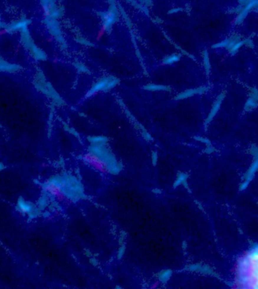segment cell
<instances>
[{
  "instance_id": "obj_29",
  "label": "cell",
  "mask_w": 258,
  "mask_h": 289,
  "mask_svg": "<svg viewBox=\"0 0 258 289\" xmlns=\"http://www.w3.org/2000/svg\"><path fill=\"white\" fill-rule=\"evenodd\" d=\"M158 161V154L157 152H152V165L156 166Z\"/></svg>"
},
{
  "instance_id": "obj_18",
  "label": "cell",
  "mask_w": 258,
  "mask_h": 289,
  "mask_svg": "<svg viewBox=\"0 0 258 289\" xmlns=\"http://www.w3.org/2000/svg\"><path fill=\"white\" fill-rule=\"evenodd\" d=\"M257 106V101H256L251 97H249L248 100L246 101L245 106H244V110L250 111L251 109H255Z\"/></svg>"
},
{
  "instance_id": "obj_10",
  "label": "cell",
  "mask_w": 258,
  "mask_h": 289,
  "mask_svg": "<svg viewBox=\"0 0 258 289\" xmlns=\"http://www.w3.org/2000/svg\"><path fill=\"white\" fill-rule=\"evenodd\" d=\"M36 206V205L33 204V202L25 201L24 200V198L21 197H20L18 198V200H17V207H18L19 210H21L23 212L29 214L30 212H32V210Z\"/></svg>"
},
{
  "instance_id": "obj_7",
  "label": "cell",
  "mask_w": 258,
  "mask_h": 289,
  "mask_svg": "<svg viewBox=\"0 0 258 289\" xmlns=\"http://www.w3.org/2000/svg\"><path fill=\"white\" fill-rule=\"evenodd\" d=\"M224 97H225V94H224V93H222V94H221L218 96V97L217 98L216 101L214 102V105H213V106H212L211 112L209 113L208 117L207 120H206V121H205V124H208L209 122H211V120L214 117V116L217 114V112H218L220 108H221V103H222L223 100H224Z\"/></svg>"
},
{
  "instance_id": "obj_36",
  "label": "cell",
  "mask_w": 258,
  "mask_h": 289,
  "mask_svg": "<svg viewBox=\"0 0 258 289\" xmlns=\"http://www.w3.org/2000/svg\"><path fill=\"white\" fill-rule=\"evenodd\" d=\"M152 191H153L154 193H156V194H161V192H162V191H161L160 190H159V189H154Z\"/></svg>"
},
{
  "instance_id": "obj_32",
  "label": "cell",
  "mask_w": 258,
  "mask_h": 289,
  "mask_svg": "<svg viewBox=\"0 0 258 289\" xmlns=\"http://www.w3.org/2000/svg\"><path fill=\"white\" fill-rule=\"evenodd\" d=\"M90 262H91V264H93L94 266H98V260H96L94 258H91L90 259Z\"/></svg>"
},
{
  "instance_id": "obj_11",
  "label": "cell",
  "mask_w": 258,
  "mask_h": 289,
  "mask_svg": "<svg viewBox=\"0 0 258 289\" xmlns=\"http://www.w3.org/2000/svg\"><path fill=\"white\" fill-rule=\"evenodd\" d=\"M143 88L146 90H149V91H162V90H166V91H169L171 90V87L166 85H162V84H146L145 86L143 87Z\"/></svg>"
},
{
  "instance_id": "obj_4",
  "label": "cell",
  "mask_w": 258,
  "mask_h": 289,
  "mask_svg": "<svg viewBox=\"0 0 258 289\" xmlns=\"http://www.w3.org/2000/svg\"><path fill=\"white\" fill-rule=\"evenodd\" d=\"M116 11L113 5H112L110 8V11L108 14H103L102 17L103 21V29L105 30H109L115 21H116Z\"/></svg>"
},
{
  "instance_id": "obj_14",
  "label": "cell",
  "mask_w": 258,
  "mask_h": 289,
  "mask_svg": "<svg viewBox=\"0 0 258 289\" xmlns=\"http://www.w3.org/2000/svg\"><path fill=\"white\" fill-rule=\"evenodd\" d=\"M171 275H172V271L171 270H163L159 273L158 278H159V282L165 284V283H167V281L171 279Z\"/></svg>"
},
{
  "instance_id": "obj_13",
  "label": "cell",
  "mask_w": 258,
  "mask_h": 289,
  "mask_svg": "<svg viewBox=\"0 0 258 289\" xmlns=\"http://www.w3.org/2000/svg\"><path fill=\"white\" fill-rule=\"evenodd\" d=\"M48 199H49V198H48V192H47L46 190H44V192H43V194H42V196L40 197V199H39V200H38V202H37L38 207L41 209V211L42 210H44V209L48 206Z\"/></svg>"
},
{
  "instance_id": "obj_30",
  "label": "cell",
  "mask_w": 258,
  "mask_h": 289,
  "mask_svg": "<svg viewBox=\"0 0 258 289\" xmlns=\"http://www.w3.org/2000/svg\"><path fill=\"white\" fill-rule=\"evenodd\" d=\"M244 41V44L248 47L250 48H254V44H253V41L251 40V39H246L243 40Z\"/></svg>"
},
{
  "instance_id": "obj_15",
  "label": "cell",
  "mask_w": 258,
  "mask_h": 289,
  "mask_svg": "<svg viewBox=\"0 0 258 289\" xmlns=\"http://www.w3.org/2000/svg\"><path fill=\"white\" fill-rule=\"evenodd\" d=\"M188 178V175L186 173H183V172H180L178 173V177H177V179L175 181V183H174V188H176L177 187L180 186V185H183V183L184 182H186V179Z\"/></svg>"
},
{
  "instance_id": "obj_35",
  "label": "cell",
  "mask_w": 258,
  "mask_h": 289,
  "mask_svg": "<svg viewBox=\"0 0 258 289\" xmlns=\"http://www.w3.org/2000/svg\"><path fill=\"white\" fill-rule=\"evenodd\" d=\"M5 168V165H4L3 163H0V171H2V170H3Z\"/></svg>"
},
{
  "instance_id": "obj_24",
  "label": "cell",
  "mask_w": 258,
  "mask_h": 289,
  "mask_svg": "<svg viewBox=\"0 0 258 289\" xmlns=\"http://www.w3.org/2000/svg\"><path fill=\"white\" fill-rule=\"evenodd\" d=\"M76 41L79 43H80V44H84V45L94 46V44H93L92 43L90 42V41H88V40H86V39H84V38L82 37V36H78V37L76 38Z\"/></svg>"
},
{
  "instance_id": "obj_23",
  "label": "cell",
  "mask_w": 258,
  "mask_h": 289,
  "mask_svg": "<svg viewBox=\"0 0 258 289\" xmlns=\"http://www.w3.org/2000/svg\"><path fill=\"white\" fill-rule=\"evenodd\" d=\"M229 43V39H226L222 41H220L218 43H216L212 46V48H226Z\"/></svg>"
},
{
  "instance_id": "obj_5",
  "label": "cell",
  "mask_w": 258,
  "mask_h": 289,
  "mask_svg": "<svg viewBox=\"0 0 258 289\" xmlns=\"http://www.w3.org/2000/svg\"><path fill=\"white\" fill-rule=\"evenodd\" d=\"M112 78H113V76H109V77H104V78H102L101 79H100L98 82H96V83L94 84V86L91 87V90H89L88 93L86 94V97H90L91 96L95 94L97 92L104 90V88L106 87V85H107L108 82L111 80Z\"/></svg>"
},
{
  "instance_id": "obj_16",
  "label": "cell",
  "mask_w": 258,
  "mask_h": 289,
  "mask_svg": "<svg viewBox=\"0 0 258 289\" xmlns=\"http://www.w3.org/2000/svg\"><path fill=\"white\" fill-rule=\"evenodd\" d=\"M203 63H204V67H205V71H206V73L207 75H208L210 74V71H211V63H210V60H209V56H208V52L206 50L203 51Z\"/></svg>"
},
{
  "instance_id": "obj_28",
  "label": "cell",
  "mask_w": 258,
  "mask_h": 289,
  "mask_svg": "<svg viewBox=\"0 0 258 289\" xmlns=\"http://www.w3.org/2000/svg\"><path fill=\"white\" fill-rule=\"evenodd\" d=\"M141 130H142V135H143V136H144V138L146 140H147V141H152V140H153V139H152V136H150V134H149V133H148L144 128V129H142Z\"/></svg>"
},
{
  "instance_id": "obj_31",
  "label": "cell",
  "mask_w": 258,
  "mask_h": 289,
  "mask_svg": "<svg viewBox=\"0 0 258 289\" xmlns=\"http://www.w3.org/2000/svg\"><path fill=\"white\" fill-rule=\"evenodd\" d=\"M195 139L196 140H198L200 142H205L206 144H210V142L207 139H204V138H201V137H195Z\"/></svg>"
},
{
  "instance_id": "obj_27",
  "label": "cell",
  "mask_w": 258,
  "mask_h": 289,
  "mask_svg": "<svg viewBox=\"0 0 258 289\" xmlns=\"http://www.w3.org/2000/svg\"><path fill=\"white\" fill-rule=\"evenodd\" d=\"M125 252V244L122 243L121 244V246H120L118 252V259H121V258L123 257L124 254Z\"/></svg>"
},
{
  "instance_id": "obj_25",
  "label": "cell",
  "mask_w": 258,
  "mask_h": 289,
  "mask_svg": "<svg viewBox=\"0 0 258 289\" xmlns=\"http://www.w3.org/2000/svg\"><path fill=\"white\" fill-rule=\"evenodd\" d=\"M250 97L253 98L256 101L258 102V90L256 87H252L251 88V93H250Z\"/></svg>"
},
{
  "instance_id": "obj_3",
  "label": "cell",
  "mask_w": 258,
  "mask_h": 289,
  "mask_svg": "<svg viewBox=\"0 0 258 289\" xmlns=\"http://www.w3.org/2000/svg\"><path fill=\"white\" fill-rule=\"evenodd\" d=\"M89 154L95 156L104 165L106 170L112 175H118L123 166L117 161L115 155L106 147V144H92L88 147Z\"/></svg>"
},
{
  "instance_id": "obj_2",
  "label": "cell",
  "mask_w": 258,
  "mask_h": 289,
  "mask_svg": "<svg viewBox=\"0 0 258 289\" xmlns=\"http://www.w3.org/2000/svg\"><path fill=\"white\" fill-rule=\"evenodd\" d=\"M43 187L51 194L60 193L74 202L86 197L81 182L75 176L69 174L53 176Z\"/></svg>"
},
{
  "instance_id": "obj_17",
  "label": "cell",
  "mask_w": 258,
  "mask_h": 289,
  "mask_svg": "<svg viewBox=\"0 0 258 289\" xmlns=\"http://www.w3.org/2000/svg\"><path fill=\"white\" fill-rule=\"evenodd\" d=\"M180 59V54H173L171 56H168L165 57L163 60V64L171 65L173 63L178 62Z\"/></svg>"
},
{
  "instance_id": "obj_33",
  "label": "cell",
  "mask_w": 258,
  "mask_h": 289,
  "mask_svg": "<svg viewBox=\"0 0 258 289\" xmlns=\"http://www.w3.org/2000/svg\"><path fill=\"white\" fill-rule=\"evenodd\" d=\"M180 10H181V9H172V10L169 11V12H168V14H174V13H177V12L180 11Z\"/></svg>"
},
{
  "instance_id": "obj_21",
  "label": "cell",
  "mask_w": 258,
  "mask_h": 289,
  "mask_svg": "<svg viewBox=\"0 0 258 289\" xmlns=\"http://www.w3.org/2000/svg\"><path fill=\"white\" fill-rule=\"evenodd\" d=\"M41 215H42L41 209L38 207V206H36V207L32 210V212H30L28 214V215H29V219H33V218L39 217V216Z\"/></svg>"
},
{
  "instance_id": "obj_19",
  "label": "cell",
  "mask_w": 258,
  "mask_h": 289,
  "mask_svg": "<svg viewBox=\"0 0 258 289\" xmlns=\"http://www.w3.org/2000/svg\"><path fill=\"white\" fill-rule=\"evenodd\" d=\"M119 78H115V77H113L111 80L108 82L107 85H106V87L104 88L103 91H108V90H110V89H113V87H116L117 84H119Z\"/></svg>"
},
{
  "instance_id": "obj_20",
  "label": "cell",
  "mask_w": 258,
  "mask_h": 289,
  "mask_svg": "<svg viewBox=\"0 0 258 289\" xmlns=\"http://www.w3.org/2000/svg\"><path fill=\"white\" fill-rule=\"evenodd\" d=\"M74 66H75V68L77 69V70L79 72H82V73H88L90 74V71H89L88 69L82 63H79V62H75L74 63Z\"/></svg>"
},
{
  "instance_id": "obj_8",
  "label": "cell",
  "mask_w": 258,
  "mask_h": 289,
  "mask_svg": "<svg viewBox=\"0 0 258 289\" xmlns=\"http://www.w3.org/2000/svg\"><path fill=\"white\" fill-rule=\"evenodd\" d=\"M84 160H86V162H88V163L91 164L94 167H95L97 170H100L101 172H105L106 171V168H105L103 163L98 158H97L94 155H91V154H88V155L84 157Z\"/></svg>"
},
{
  "instance_id": "obj_26",
  "label": "cell",
  "mask_w": 258,
  "mask_h": 289,
  "mask_svg": "<svg viewBox=\"0 0 258 289\" xmlns=\"http://www.w3.org/2000/svg\"><path fill=\"white\" fill-rule=\"evenodd\" d=\"M64 128H65V129H67V130L68 131L69 133H70L71 134H73V136H75V137L78 138L79 139H80V136H79V134L77 133L76 130H75V129H73V128H71V127H69L67 126V125H65Z\"/></svg>"
},
{
  "instance_id": "obj_22",
  "label": "cell",
  "mask_w": 258,
  "mask_h": 289,
  "mask_svg": "<svg viewBox=\"0 0 258 289\" xmlns=\"http://www.w3.org/2000/svg\"><path fill=\"white\" fill-rule=\"evenodd\" d=\"M243 44H244V41H243V40H240L239 41L236 42V44H234V46H233V48H231V49L229 51V53H230L232 55H234L235 54H236V52L239 51V49L241 48Z\"/></svg>"
},
{
  "instance_id": "obj_1",
  "label": "cell",
  "mask_w": 258,
  "mask_h": 289,
  "mask_svg": "<svg viewBox=\"0 0 258 289\" xmlns=\"http://www.w3.org/2000/svg\"><path fill=\"white\" fill-rule=\"evenodd\" d=\"M236 279L240 287L258 288V245L251 248L239 259Z\"/></svg>"
},
{
  "instance_id": "obj_6",
  "label": "cell",
  "mask_w": 258,
  "mask_h": 289,
  "mask_svg": "<svg viewBox=\"0 0 258 289\" xmlns=\"http://www.w3.org/2000/svg\"><path fill=\"white\" fill-rule=\"evenodd\" d=\"M206 90H207V87H200L198 88L186 90L185 91L180 93V94H179L178 95H177V97H175V99L176 100H180V99H187L189 97H193V96L195 95V94H203Z\"/></svg>"
},
{
  "instance_id": "obj_12",
  "label": "cell",
  "mask_w": 258,
  "mask_h": 289,
  "mask_svg": "<svg viewBox=\"0 0 258 289\" xmlns=\"http://www.w3.org/2000/svg\"><path fill=\"white\" fill-rule=\"evenodd\" d=\"M88 140L92 144H107L108 138L106 136H89L88 137Z\"/></svg>"
},
{
  "instance_id": "obj_9",
  "label": "cell",
  "mask_w": 258,
  "mask_h": 289,
  "mask_svg": "<svg viewBox=\"0 0 258 289\" xmlns=\"http://www.w3.org/2000/svg\"><path fill=\"white\" fill-rule=\"evenodd\" d=\"M256 6H258V0H253L251 1V2L246 5L245 8L243 9L241 11L239 15H238L237 19H236V24H240L243 21H244V17H246V15L248 14V11H249L251 9H253L254 7H256Z\"/></svg>"
},
{
  "instance_id": "obj_34",
  "label": "cell",
  "mask_w": 258,
  "mask_h": 289,
  "mask_svg": "<svg viewBox=\"0 0 258 289\" xmlns=\"http://www.w3.org/2000/svg\"><path fill=\"white\" fill-rule=\"evenodd\" d=\"M42 215L44 217H49L50 216V212H43V213H42Z\"/></svg>"
}]
</instances>
